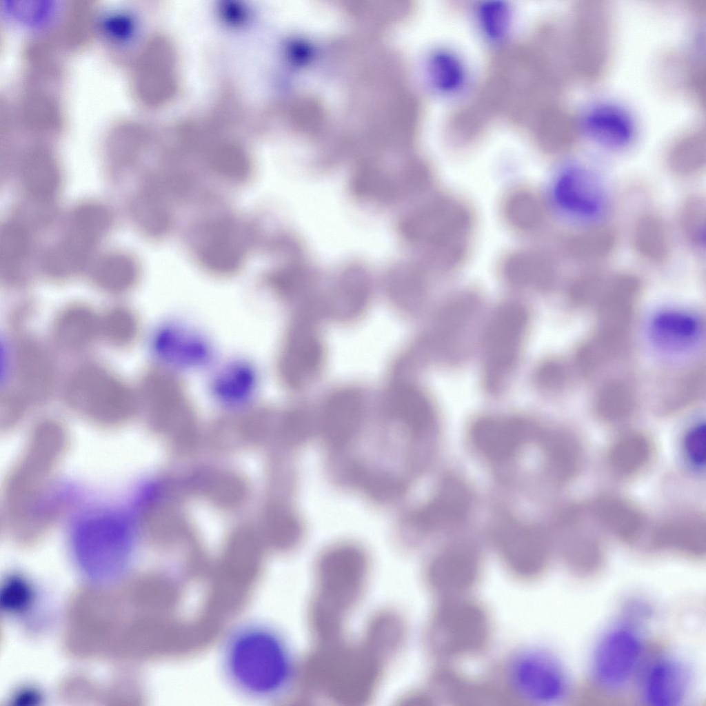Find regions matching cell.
<instances>
[{
  "instance_id": "cell-1",
  "label": "cell",
  "mask_w": 706,
  "mask_h": 706,
  "mask_svg": "<svg viewBox=\"0 0 706 706\" xmlns=\"http://www.w3.org/2000/svg\"><path fill=\"white\" fill-rule=\"evenodd\" d=\"M68 444L59 423L43 421L32 431L8 472L2 493V521L17 541H37L62 512L64 497L55 477Z\"/></svg>"
},
{
  "instance_id": "cell-2",
  "label": "cell",
  "mask_w": 706,
  "mask_h": 706,
  "mask_svg": "<svg viewBox=\"0 0 706 706\" xmlns=\"http://www.w3.org/2000/svg\"><path fill=\"white\" fill-rule=\"evenodd\" d=\"M385 663L361 641L341 638L316 643L298 667L296 679L306 696L319 695L341 705H363L378 690Z\"/></svg>"
},
{
  "instance_id": "cell-3",
  "label": "cell",
  "mask_w": 706,
  "mask_h": 706,
  "mask_svg": "<svg viewBox=\"0 0 706 706\" xmlns=\"http://www.w3.org/2000/svg\"><path fill=\"white\" fill-rule=\"evenodd\" d=\"M223 667L235 689L250 698L265 700L283 694L297 677L284 638L265 624L237 628L223 650Z\"/></svg>"
},
{
  "instance_id": "cell-4",
  "label": "cell",
  "mask_w": 706,
  "mask_h": 706,
  "mask_svg": "<svg viewBox=\"0 0 706 706\" xmlns=\"http://www.w3.org/2000/svg\"><path fill=\"white\" fill-rule=\"evenodd\" d=\"M370 579V563L360 547L343 544L318 559L307 608L309 629L316 643L343 637L347 618L358 606Z\"/></svg>"
},
{
  "instance_id": "cell-5",
  "label": "cell",
  "mask_w": 706,
  "mask_h": 706,
  "mask_svg": "<svg viewBox=\"0 0 706 706\" xmlns=\"http://www.w3.org/2000/svg\"><path fill=\"white\" fill-rule=\"evenodd\" d=\"M474 223L465 203L441 196L408 213L400 223V230L410 243L426 251L432 263L450 269L466 256Z\"/></svg>"
},
{
  "instance_id": "cell-6",
  "label": "cell",
  "mask_w": 706,
  "mask_h": 706,
  "mask_svg": "<svg viewBox=\"0 0 706 706\" xmlns=\"http://www.w3.org/2000/svg\"><path fill=\"white\" fill-rule=\"evenodd\" d=\"M614 39L612 9L603 0H580L572 13L567 52L572 71L587 84L599 83L610 66Z\"/></svg>"
},
{
  "instance_id": "cell-7",
  "label": "cell",
  "mask_w": 706,
  "mask_h": 706,
  "mask_svg": "<svg viewBox=\"0 0 706 706\" xmlns=\"http://www.w3.org/2000/svg\"><path fill=\"white\" fill-rule=\"evenodd\" d=\"M72 545L85 575L97 582L112 581L123 574L130 558L129 525L117 514H91L76 527Z\"/></svg>"
},
{
  "instance_id": "cell-8",
  "label": "cell",
  "mask_w": 706,
  "mask_h": 706,
  "mask_svg": "<svg viewBox=\"0 0 706 706\" xmlns=\"http://www.w3.org/2000/svg\"><path fill=\"white\" fill-rule=\"evenodd\" d=\"M643 629L619 618L597 641L590 659V677L601 692L616 695L637 680L647 660Z\"/></svg>"
},
{
  "instance_id": "cell-9",
  "label": "cell",
  "mask_w": 706,
  "mask_h": 706,
  "mask_svg": "<svg viewBox=\"0 0 706 706\" xmlns=\"http://www.w3.org/2000/svg\"><path fill=\"white\" fill-rule=\"evenodd\" d=\"M507 679L515 693L538 705H555L567 700L572 689L567 670L552 651L537 646L521 648L510 658Z\"/></svg>"
},
{
  "instance_id": "cell-10",
  "label": "cell",
  "mask_w": 706,
  "mask_h": 706,
  "mask_svg": "<svg viewBox=\"0 0 706 706\" xmlns=\"http://www.w3.org/2000/svg\"><path fill=\"white\" fill-rule=\"evenodd\" d=\"M66 399L70 405L91 421L114 425L133 414L137 400L125 384L96 366L78 370L68 383Z\"/></svg>"
},
{
  "instance_id": "cell-11",
  "label": "cell",
  "mask_w": 706,
  "mask_h": 706,
  "mask_svg": "<svg viewBox=\"0 0 706 706\" xmlns=\"http://www.w3.org/2000/svg\"><path fill=\"white\" fill-rule=\"evenodd\" d=\"M527 324V312L516 303L504 305L490 321L483 347L485 378L490 389H496L512 368Z\"/></svg>"
},
{
  "instance_id": "cell-12",
  "label": "cell",
  "mask_w": 706,
  "mask_h": 706,
  "mask_svg": "<svg viewBox=\"0 0 706 706\" xmlns=\"http://www.w3.org/2000/svg\"><path fill=\"white\" fill-rule=\"evenodd\" d=\"M693 672L683 658L670 653L647 659L637 679L641 700L649 706H680L687 700Z\"/></svg>"
},
{
  "instance_id": "cell-13",
  "label": "cell",
  "mask_w": 706,
  "mask_h": 706,
  "mask_svg": "<svg viewBox=\"0 0 706 706\" xmlns=\"http://www.w3.org/2000/svg\"><path fill=\"white\" fill-rule=\"evenodd\" d=\"M312 318V311L307 310L294 321L280 357V374L292 388H299L312 381L323 362V346Z\"/></svg>"
},
{
  "instance_id": "cell-14",
  "label": "cell",
  "mask_w": 706,
  "mask_h": 706,
  "mask_svg": "<svg viewBox=\"0 0 706 706\" xmlns=\"http://www.w3.org/2000/svg\"><path fill=\"white\" fill-rule=\"evenodd\" d=\"M539 428L517 418L483 417L471 429L472 442L487 459L503 462L513 458L531 440H536Z\"/></svg>"
},
{
  "instance_id": "cell-15",
  "label": "cell",
  "mask_w": 706,
  "mask_h": 706,
  "mask_svg": "<svg viewBox=\"0 0 706 706\" xmlns=\"http://www.w3.org/2000/svg\"><path fill=\"white\" fill-rule=\"evenodd\" d=\"M641 291V280L632 273H621L607 281L600 294L596 331L627 339Z\"/></svg>"
},
{
  "instance_id": "cell-16",
  "label": "cell",
  "mask_w": 706,
  "mask_h": 706,
  "mask_svg": "<svg viewBox=\"0 0 706 706\" xmlns=\"http://www.w3.org/2000/svg\"><path fill=\"white\" fill-rule=\"evenodd\" d=\"M108 218L104 210L95 206H86L77 212L68 235L50 256L49 272L63 275L77 268L88 249L105 229Z\"/></svg>"
},
{
  "instance_id": "cell-17",
  "label": "cell",
  "mask_w": 706,
  "mask_h": 706,
  "mask_svg": "<svg viewBox=\"0 0 706 706\" xmlns=\"http://www.w3.org/2000/svg\"><path fill=\"white\" fill-rule=\"evenodd\" d=\"M471 507V496L466 485L458 477L443 479L433 498L417 510L414 523L423 530H436L464 521Z\"/></svg>"
},
{
  "instance_id": "cell-18",
  "label": "cell",
  "mask_w": 706,
  "mask_h": 706,
  "mask_svg": "<svg viewBox=\"0 0 706 706\" xmlns=\"http://www.w3.org/2000/svg\"><path fill=\"white\" fill-rule=\"evenodd\" d=\"M363 411L361 394L352 388L336 391L327 400L320 426L326 443L333 448L346 445L360 427Z\"/></svg>"
},
{
  "instance_id": "cell-19",
  "label": "cell",
  "mask_w": 706,
  "mask_h": 706,
  "mask_svg": "<svg viewBox=\"0 0 706 706\" xmlns=\"http://www.w3.org/2000/svg\"><path fill=\"white\" fill-rule=\"evenodd\" d=\"M494 536L505 556L517 565H536L545 556L547 536L537 526L507 518L497 525Z\"/></svg>"
},
{
  "instance_id": "cell-20",
  "label": "cell",
  "mask_w": 706,
  "mask_h": 706,
  "mask_svg": "<svg viewBox=\"0 0 706 706\" xmlns=\"http://www.w3.org/2000/svg\"><path fill=\"white\" fill-rule=\"evenodd\" d=\"M554 196L564 210L584 216L597 214L603 203L600 182L581 168H572L561 174L554 187Z\"/></svg>"
},
{
  "instance_id": "cell-21",
  "label": "cell",
  "mask_w": 706,
  "mask_h": 706,
  "mask_svg": "<svg viewBox=\"0 0 706 706\" xmlns=\"http://www.w3.org/2000/svg\"><path fill=\"white\" fill-rule=\"evenodd\" d=\"M652 543L658 549L700 556L705 554L706 545L705 518L687 514L665 519L654 530Z\"/></svg>"
},
{
  "instance_id": "cell-22",
  "label": "cell",
  "mask_w": 706,
  "mask_h": 706,
  "mask_svg": "<svg viewBox=\"0 0 706 706\" xmlns=\"http://www.w3.org/2000/svg\"><path fill=\"white\" fill-rule=\"evenodd\" d=\"M501 272L507 283L521 288L550 289L557 277L555 261L538 250H521L509 254L501 263Z\"/></svg>"
},
{
  "instance_id": "cell-23",
  "label": "cell",
  "mask_w": 706,
  "mask_h": 706,
  "mask_svg": "<svg viewBox=\"0 0 706 706\" xmlns=\"http://www.w3.org/2000/svg\"><path fill=\"white\" fill-rule=\"evenodd\" d=\"M536 441L556 481L567 483L577 476L583 454L581 445L572 432L564 429H540Z\"/></svg>"
},
{
  "instance_id": "cell-24",
  "label": "cell",
  "mask_w": 706,
  "mask_h": 706,
  "mask_svg": "<svg viewBox=\"0 0 706 706\" xmlns=\"http://www.w3.org/2000/svg\"><path fill=\"white\" fill-rule=\"evenodd\" d=\"M591 510L600 525L623 541H635L643 533L645 519L642 512L622 496L601 494L592 501Z\"/></svg>"
},
{
  "instance_id": "cell-25",
  "label": "cell",
  "mask_w": 706,
  "mask_h": 706,
  "mask_svg": "<svg viewBox=\"0 0 706 706\" xmlns=\"http://www.w3.org/2000/svg\"><path fill=\"white\" fill-rule=\"evenodd\" d=\"M584 130L596 141L611 148L629 145L636 134V125L628 112L616 105L598 104L581 119Z\"/></svg>"
},
{
  "instance_id": "cell-26",
  "label": "cell",
  "mask_w": 706,
  "mask_h": 706,
  "mask_svg": "<svg viewBox=\"0 0 706 706\" xmlns=\"http://www.w3.org/2000/svg\"><path fill=\"white\" fill-rule=\"evenodd\" d=\"M145 56L144 83L150 88L148 100L164 103L174 96L177 89L176 58L167 40L158 38L150 43Z\"/></svg>"
},
{
  "instance_id": "cell-27",
  "label": "cell",
  "mask_w": 706,
  "mask_h": 706,
  "mask_svg": "<svg viewBox=\"0 0 706 706\" xmlns=\"http://www.w3.org/2000/svg\"><path fill=\"white\" fill-rule=\"evenodd\" d=\"M406 623L397 611L381 609L367 621L361 641L385 663L396 656L407 639Z\"/></svg>"
},
{
  "instance_id": "cell-28",
  "label": "cell",
  "mask_w": 706,
  "mask_h": 706,
  "mask_svg": "<svg viewBox=\"0 0 706 706\" xmlns=\"http://www.w3.org/2000/svg\"><path fill=\"white\" fill-rule=\"evenodd\" d=\"M17 373L26 396L40 401L46 398L53 383V368L46 352L38 343L25 340L17 355Z\"/></svg>"
},
{
  "instance_id": "cell-29",
  "label": "cell",
  "mask_w": 706,
  "mask_h": 706,
  "mask_svg": "<svg viewBox=\"0 0 706 706\" xmlns=\"http://www.w3.org/2000/svg\"><path fill=\"white\" fill-rule=\"evenodd\" d=\"M387 404L392 416L415 435L427 431L433 424L430 403L422 392L411 385H395L388 394Z\"/></svg>"
},
{
  "instance_id": "cell-30",
  "label": "cell",
  "mask_w": 706,
  "mask_h": 706,
  "mask_svg": "<svg viewBox=\"0 0 706 706\" xmlns=\"http://www.w3.org/2000/svg\"><path fill=\"white\" fill-rule=\"evenodd\" d=\"M545 110L538 134L540 145L550 154L569 152L576 145L582 131L581 119L561 103Z\"/></svg>"
},
{
  "instance_id": "cell-31",
  "label": "cell",
  "mask_w": 706,
  "mask_h": 706,
  "mask_svg": "<svg viewBox=\"0 0 706 706\" xmlns=\"http://www.w3.org/2000/svg\"><path fill=\"white\" fill-rule=\"evenodd\" d=\"M632 240L638 255L652 264H663L670 255L671 242L666 224L654 212H645L637 217Z\"/></svg>"
},
{
  "instance_id": "cell-32",
  "label": "cell",
  "mask_w": 706,
  "mask_h": 706,
  "mask_svg": "<svg viewBox=\"0 0 706 706\" xmlns=\"http://www.w3.org/2000/svg\"><path fill=\"white\" fill-rule=\"evenodd\" d=\"M652 446L644 434L629 431L618 436L610 445L607 461L612 470L622 477L633 476L649 464Z\"/></svg>"
},
{
  "instance_id": "cell-33",
  "label": "cell",
  "mask_w": 706,
  "mask_h": 706,
  "mask_svg": "<svg viewBox=\"0 0 706 706\" xmlns=\"http://www.w3.org/2000/svg\"><path fill=\"white\" fill-rule=\"evenodd\" d=\"M225 225H218L210 231L202 243L199 258L202 264L212 272L228 274L241 266L243 250Z\"/></svg>"
},
{
  "instance_id": "cell-34",
  "label": "cell",
  "mask_w": 706,
  "mask_h": 706,
  "mask_svg": "<svg viewBox=\"0 0 706 706\" xmlns=\"http://www.w3.org/2000/svg\"><path fill=\"white\" fill-rule=\"evenodd\" d=\"M366 275L357 267L346 270L336 283L328 302V310L339 319H351L359 314L369 299Z\"/></svg>"
},
{
  "instance_id": "cell-35",
  "label": "cell",
  "mask_w": 706,
  "mask_h": 706,
  "mask_svg": "<svg viewBox=\"0 0 706 706\" xmlns=\"http://www.w3.org/2000/svg\"><path fill=\"white\" fill-rule=\"evenodd\" d=\"M667 162L671 172L679 176L700 172L706 162L705 128L694 127L676 138L668 150Z\"/></svg>"
},
{
  "instance_id": "cell-36",
  "label": "cell",
  "mask_w": 706,
  "mask_h": 706,
  "mask_svg": "<svg viewBox=\"0 0 706 706\" xmlns=\"http://www.w3.org/2000/svg\"><path fill=\"white\" fill-rule=\"evenodd\" d=\"M99 331V321L83 306H71L57 317L54 336L57 343L68 350H79L88 345Z\"/></svg>"
},
{
  "instance_id": "cell-37",
  "label": "cell",
  "mask_w": 706,
  "mask_h": 706,
  "mask_svg": "<svg viewBox=\"0 0 706 706\" xmlns=\"http://www.w3.org/2000/svg\"><path fill=\"white\" fill-rule=\"evenodd\" d=\"M506 222L514 229L529 232L538 230L546 218V209L541 197L531 190L517 188L511 191L503 203Z\"/></svg>"
},
{
  "instance_id": "cell-38",
  "label": "cell",
  "mask_w": 706,
  "mask_h": 706,
  "mask_svg": "<svg viewBox=\"0 0 706 706\" xmlns=\"http://www.w3.org/2000/svg\"><path fill=\"white\" fill-rule=\"evenodd\" d=\"M616 244V234L607 225L585 228L570 236L565 242V251L572 259L580 262H594L609 255Z\"/></svg>"
},
{
  "instance_id": "cell-39",
  "label": "cell",
  "mask_w": 706,
  "mask_h": 706,
  "mask_svg": "<svg viewBox=\"0 0 706 706\" xmlns=\"http://www.w3.org/2000/svg\"><path fill=\"white\" fill-rule=\"evenodd\" d=\"M636 396L632 387L622 380H612L601 387L596 393L594 407L603 421L616 423L629 418L636 407Z\"/></svg>"
},
{
  "instance_id": "cell-40",
  "label": "cell",
  "mask_w": 706,
  "mask_h": 706,
  "mask_svg": "<svg viewBox=\"0 0 706 706\" xmlns=\"http://www.w3.org/2000/svg\"><path fill=\"white\" fill-rule=\"evenodd\" d=\"M652 332L662 345L680 347L694 342L698 337L701 325L692 314L667 311L658 314L652 322Z\"/></svg>"
},
{
  "instance_id": "cell-41",
  "label": "cell",
  "mask_w": 706,
  "mask_h": 706,
  "mask_svg": "<svg viewBox=\"0 0 706 706\" xmlns=\"http://www.w3.org/2000/svg\"><path fill=\"white\" fill-rule=\"evenodd\" d=\"M706 203L700 195H692L684 200L678 213V223L684 238L697 250L705 245Z\"/></svg>"
},
{
  "instance_id": "cell-42",
  "label": "cell",
  "mask_w": 706,
  "mask_h": 706,
  "mask_svg": "<svg viewBox=\"0 0 706 706\" xmlns=\"http://www.w3.org/2000/svg\"><path fill=\"white\" fill-rule=\"evenodd\" d=\"M351 472L353 481L376 500L395 499L404 492V484L391 475L357 466Z\"/></svg>"
},
{
  "instance_id": "cell-43",
  "label": "cell",
  "mask_w": 706,
  "mask_h": 706,
  "mask_svg": "<svg viewBox=\"0 0 706 706\" xmlns=\"http://www.w3.org/2000/svg\"><path fill=\"white\" fill-rule=\"evenodd\" d=\"M315 281L313 272L302 265H289L273 272L269 277L272 288L281 296L293 299L305 295Z\"/></svg>"
},
{
  "instance_id": "cell-44",
  "label": "cell",
  "mask_w": 706,
  "mask_h": 706,
  "mask_svg": "<svg viewBox=\"0 0 706 706\" xmlns=\"http://www.w3.org/2000/svg\"><path fill=\"white\" fill-rule=\"evenodd\" d=\"M208 163L215 172L230 179H243L250 170V162L245 152L230 143L213 147L208 154Z\"/></svg>"
},
{
  "instance_id": "cell-45",
  "label": "cell",
  "mask_w": 706,
  "mask_h": 706,
  "mask_svg": "<svg viewBox=\"0 0 706 706\" xmlns=\"http://www.w3.org/2000/svg\"><path fill=\"white\" fill-rule=\"evenodd\" d=\"M103 261L97 267L95 280L103 289L119 292L128 289L136 278V268L133 263L125 257H116Z\"/></svg>"
},
{
  "instance_id": "cell-46",
  "label": "cell",
  "mask_w": 706,
  "mask_h": 706,
  "mask_svg": "<svg viewBox=\"0 0 706 706\" xmlns=\"http://www.w3.org/2000/svg\"><path fill=\"white\" fill-rule=\"evenodd\" d=\"M704 375L700 370H693L680 377L662 401L660 410L674 412L696 401L703 390Z\"/></svg>"
},
{
  "instance_id": "cell-47",
  "label": "cell",
  "mask_w": 706,
  "mask_h": 706,
  "mask_svg": "<svg viewBox=\"0 0 706 706\" xmlns=\"http://www.w3.org/2000/svg\"><path fill=\"white\" fill-rule=\"evenodd\" d=\"M137 330L134 315L122 307L114 308L99 320V331L114 345H125L132 341Z\"/></svg>"
},
{
  "instance_id": "cell-48",
  "label": "cell",
  "mask_w": 706,
  "mask_h": 706,
  "mask_svg": "<svg viewBox=\"0 0 706 706\" xmlns=\"http://www.w3.org/2000/svg\"><path fill=\"white\" fill-rule=\"evenodd\" d=\"M24 175L27 188L38 196L50 194L57 183V172L52 162L44 157L31 159L27 163Z\"/></svg>"
},
{
  "instance_id": "cell-49",
  "label": "cell",
  "mask_w": 706,
  "mask_h": 706,
  "mask_svg": "<svg viewBox=\"0 0 706 706\" xmlns=\"http://www.w3.org/2000/svg\"><path fill=\"white\" fill-rule=\"evenodd\" d=\"M394 273L390 279L391 293L398 302L409 305L423 292V273L414 267H405L400 269L399 272Z\"/></svg>"
},
{
  "instance_id": "cell-50",
  "label": "cell",
  "mask_w": 706,
  "mask_h": 706,
  "mask_svg": "<svg viewBox=\"0 0 706 706\" xmlns=\"http://www.w3.org/2000/svg\"><path fill=\"white\" fill-rule=\"evenodd\" d=\"M30 584L19 576L7 578L1 589V604L6 612L22 614L30 607L34 594Z\"/></svg>"
},
{
  "instance_id": "cell-51",
  "label": "cell",
  "mask_w": 706,
  "mask_h": 706,
  "mask_svg": "<svg viewBox=\"0 0 706 706\" xmlns=\"http://www.w3.org/2000/svg\"><path fill=\"white\" fill-rule=\"evenodd\" d=\"M603 273L596 269L585 271L571 282L568 291L570 303L575 306H581L601 294L605 284Z\"/></svg>"
},
{
  "instance_id": "cell-52",
  "label": "cell",
  "mask_w": 706,
  "mask_h": 706,
  "mask_svg": "<svg viewBox=\"0 0 706 706\" xmlns=\"http://www.w3.org/2000/svg\"><path fill=\"white\" fill-rule=\"evenodd\" d=\"M684 66L682 71L681 83L695 105L704 110L705 106V59L700 56L691 58Z\"/></svg>"
},
{
  "instance_id": "cell-53",
  "label": "cell",
  "mask_w": 706,
  "mask_h": 706,
  "mask_svg": "<svg viewBox=\"0 0 706 706\" xmlns=\"http://www.w3.org/2000/svg\"><path fill=\"white\" fill-rule=\"evenodd\" d=\"M705 424L698 423L691 427L683 438V450L685 458L696 470L705 467Z\"/></svg>"
},
{
  "instance_id": "cell-54",
  "label": "cell",
  "mask_w": 706,
  "mask_h": 706,
  "mask_svg": "<svg viewBox=\"0 0 706 706\" xmlns=\"http://www.w3.org/2000/svg\"><path fill=\"white\" fill-rule=\"evenodd\" d=\"M652 604L643 596H632L624 601L619 618L643 627L654 617Z\"/></svg>"
},
{
  "instance_id": "cell-55",
  "label": "cell",
  "mask_w": 706,
  "mask_h": 706,
  "mask_svg": "<svg viewBox=\"0 0 706 706\" xmlns=\"http://www.w3.org/2000/svg\"><path fill=\"white\" fill-rule=\"evenodd\" d=\"M24 412L23 400L14 395L2 397L0 407V421L2 428L9 429L22 417Z\"/></svg>"
},
{
  "instance_id": "cell-56",
  "label": "cell",
  "mask_w": 706,
  "mask_h": 706,
  "mask_svg": "<svg viewBox=\"0 0 706 706\" xmlns=\"http://www.w3.org/2000/svg\"><path fill=\"white\" fill-rule=\"evenodd\" d=\"M567 374L566 369L558 362H549L540 369L538 374V382L549 390H556L565 383Z\"/></svg>"
}]
</instances>
